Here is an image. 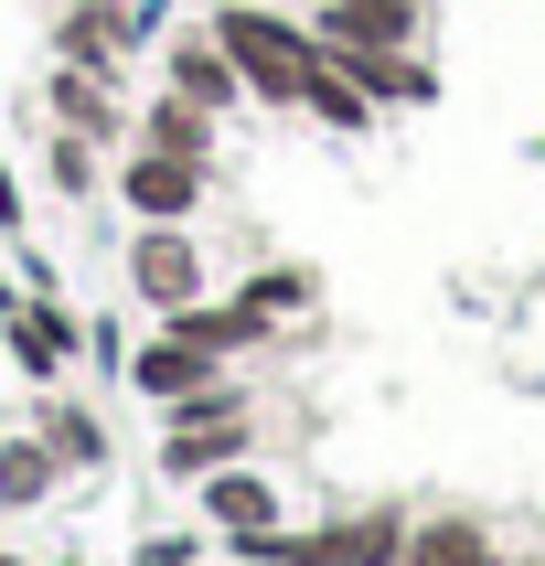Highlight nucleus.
Wrapping results in <instances>:
<instances>
[{
  "mask_svg": "<svg viewBox=\"0 0 545 566\" xmlns=\"http://www.w3.org/2000/svg\"><path fill=\"white\" fill-rule=\"evenodd\" d=\"M214 375H224V364H214V353H192L182 332H160V343H139V353H128V385H139V396H150L160 417L182 407V396H203Z\"/></svg>",
  "mask_w": 545,
  "mask_h": 566,
  "instance_id": "5",
  "label": "nucleus"
},
{
  "mask_svg": "<svg viewBox=\"0 0 545 566\" xmlns=\"http://www.w3.org/2000/svg\"><path fill=\"white\" fill-rule=\"evenodd\" d=\"M192 556H203L192 535H139V556H128V566H192Z\"/></svg>",
  "mask_w": 545,
  "mask_h": 566,
  "instance_id": "19",
  "label": "nucleus"
},
{
  "mask_svg": "<svg viewBox=\"0 0 545 566\" xmlns=\"http://www.w3.org/2000/svg\"><path fill=\"white\" fill-rule=\"evenodd\" d=\"M407 566H503V556L471 513H428V524H407Z\"/></svg>",
  "mask_w": 545,
  "mask_h": 566,
  "instance_id": "11",
  "label": "nucleus"
},
{
  "mask_svg": "<svg viewBox=\"0 0 545 566\" xmlns=\"http://www.w3.org/2000/svg\"><path fill=\"white\" fill-rule=\"evenodd\" d=\"M235 300H256L268 321H289V311H311V268H268V279H247Z\"/></svg>",
  "mask_w": 545,
  "mask_h": 566,
  "instance_id": "18",
  "label": "nucleus"
},
{
  "mask_svg": "<svg viewBox=\"0 0 545 566\" xmlns=\"http://www.w3.org/2000/svg\"><path fill=\"white\" fill-rule=\"evenodd\" d=\"M54 118L86 128V139H118V96H107V75H86V64H54Z\"/></svg>",
  "mask_w": 545,
  "mask_h": 566,
  "instance_id": "12",
  "label": "nucleus"
},
{
  "mask_svg": "<svg viewBox=\"0 0 545 566\" xmlns=\"http://www.w3.org/2000/svg\"><path fill=\"white\" fill-rule=\"evenodd\" d=\"M214 43H224V64L247 75V96H256V107H300V96H311L321 32L279 22V11H256V0H224V11H214Z\"/></svg>",
  "mask_w": 545,
  "mask_h": 566,
  "instance_id": "1",
  "label": "nucleus"
},
{
  "mask_svg": "<svg viewBox=\"0 0 545 566\" xmlns=\"http://www.w3.org/2000/svg\"><path fill=\"white\" fill-rule=\"evenodd\" d=\"M54 481H64V460L43 439H0V503H43Z\"/></svg>",
  "mask_w": 545,
  "mask_h": 566,
  "instance_id": "15",
  "label": "nucleus"
},
{
  "mask_svg": "<svg viewBox=\"0 0 545 566\" xmlns=\"http://www.w3.org/2000/svg\"><path fill=\"white\" fill-rule=\"evenodd\" d=\"M332 22H353V32H385V43H417V11L428 0H321Z\"/></svg>",
  "mask_w": 545,
  "mask_h": 566,
  "instance_id": "16",
  "label": "nucleus"
},
{
  "mask_svg": "<svg viewBox=\"0 0 545 566\" xmlns=\"http://www.w3.org/2000/svg\"><path fill=\"white\" fill-rule=\"evenodd\" d=\"M43 449H54L64 471H107V428H96L75 396H54V407H43Z\"/></svg>",
  "mask_w": 545,
  "mask_h": 566,
  "instance_id": "13",
  "label": "nucleus"
},
{
  "mask_svg": "<svg viewBox=\"0 0 545 566\" xmlns=\"http://www.w3.org/2000/svg\"><path fill=\"white\" fill-rule=\"evenodd\" d=\"M247 449H256V417H247V396L214 375L203 396L171 407V428H160V471H171V481H203V471H224V460H247Z\"/></svg>",
  "mask_w": 545,
  "mask_h": 566,
  "instance_id": "2",
  "label": "nucleus"
},
{
  "mask_svg": "<svg viewBox=\"0 0 545 566\" xmlns=\"http://www.w3.org/2000/svg\"><path fill=\"white\" fill-rule=\"evenodd\" d=\"M54 54L86 64V75H118V64H128V11H118V0H75V11L54 22Z\"/></svg>",
  "mask_w": 545,
  "mask_h": 566,
  "instance_id": "7",
  "label": "nucleus"
},
{
  "mask_svg": "<svg viewBox=\"0 0 545 566\" xmlns=\"http://www.w3.org/2000/svg\"><path fill=\"white\" fill-rule=\"evenodd\" d=\"M0 566H22V556H0Z\"/></svg>",
  "mask_w": 545,
  "mask_h": 566,
  "instance_id": "21",
  "label": "nucleus"
},
{
  "mask_svg": "<svg viewBox=\"0 0 545 566\" xmlns=\"http://www.w3.org/2000/svg\"><path fill=\"white\" fill-rule=\"evenodd\" d=\"M203 524H224L235 545L268 535V524H279V481H268V471H235V460H224V471H203Z\"/></svg>",
  "mask_w": 545,
  "mask_h": 566,
  "instance_id": "6",
  "label": "nucleus"
},
{
  "mask_svg": "<svg viewBox=\"0 0 545 566\" xmlns=\"http://www.w3.org/2000/svg\"><path fill=\"white\" fill-rule=\"evenodd\" d=\"M54 11H75V0H54Z\"/></svg>",
  "mask_w": 545,
  "mask_h": 566,
  "instance_id": "20",
  "label": "nucleus"
},
{
  "mask_svg": "<svg viewBox=\"0 0 545 566\" xmlns=\"http://www.w3.org/2000/svg\"><path fill=\"white\" fill-rule=\"evenodd\" d=\"M118 203H128V214H139V224H182L192 203H203V160L139 150V160H128V171H118Z\"/></svg>",
  "mask_w": 545,
  "mask_h": 566,
  "instance_id": "4",
  "label": "nucleus"
},
{
  "mask_svg": "<svg viewBox=\"0 0 545 566\" xmlns=\"http://www.w3.org/2000/svg\"><path fill=\"white\" fill-rule=\"evenodd\" d=\"M128 289H139L150 311H182L192 289H203V256H192L182 224H139V247H128Z\"/></svg>",
  "mask_w": 545,
  "mask_h": 566,
  "instance_id": "3",
  "label": "nucleus"
},
{
  "mask_svg": "<svg viewBox=\"0 0 545 566\" xmlns=\"http://www.w3.org/2000/svg\"><path fill=\"white\" fill-rule=\"evenodd\" d=\"M139 150H171V160H214V107H192V96L160 86L150 118H139Z\"/></svg>",
  "mask_w": 545,
  "mask_h": 566,
  "instance_id": "10",
  "label": "nucleus"
},
{
  "mask_svg": "<svg viewBox=\"0 0 545 566\" xmlns=\"http://www.w3.org/2000/svg\"><path fill=\"white\" fill-rule=\"evenodd\" d=\"M160 332H182L192 353H214V364H224V353H247L256 332H268V311H256V300H235V311H214V300L192 289L182 311H160Z\"/></svg>",
  "mask_w": 545,
  "mask_h": 566,
  "instance_id": "8",
  "label": "nucleus"
},
{
  "mask_svg": "<svg viewBox=\"0 0 545 566\" xmlns=\"http://www.w3.org/2000/svg\"><path fill=\"white\" fill-rule=\"evenodd\" d=\"M0 321H11V343H22V364H32V375H54L64 353H75V321H64V311H43V300H11Z\"/></svg>",
  "mask_w": 545,
  "mask_h": 566,
  "instance_id": "14",
  "label": "nucleus"
},
{
  "mask_svg": "<svg viewBox=\"0 0 545 566\" xmlns=\"http://www.w3.org/2000/svg\"><path fill=\"white\" fill-rule=\"evenodd\" d=\"M300 107H321L332 128H375V96H364V86H343V75H332V54L311 64V96H300Z\"/></svg>",
  "mask_w": 545,
  "mask_h": 566,
  "instance_id": "17",
  "label": "nucleus"
},
{
  "mask_svg": "<svg viewBox=\"0 0 545 566\" xmlns=\"http://www.w3.org/2000/svg\"><path fill=\"white\" fill-rule=\"evenodd\" d=\"M171 96H192V107H235V96H247V75L224 64L214 32H171Z\"/></svg>",
  "mask_w": 545,
  "mask_h": 566,
  "instance_id": "9",
  "label": "nucleus"
}]
</instances>
